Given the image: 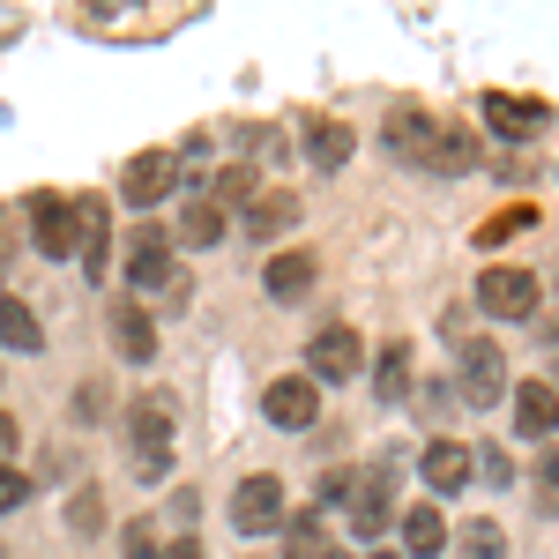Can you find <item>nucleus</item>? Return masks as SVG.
Instances as JSON below:
<instances>
[{
    "label": "nucleus",
    "mask_w": 559,
    "mask_h": 559,
    "mask_svg": "<svg viewBox=\"0 0 559 559\" xmlns=\"http://www.w3.org/2000/svg\"><path fill=\"white\" fill-rule=\"evenodd\" d=\"M157 559H202V552H194V537H165V545H157Z\"/></svg>",
    "instance_id": "32"
},
{
    "label": "nucleus",
    "mask_w": 559,
    "mask_h": 559,
    "mask_svg": "<svg viewBox=\"0 0 559 559\" xmlns=\"http://www.w3.org/2000/svg\"><path fill=\"white\" fill-rule=\"evenodd\" d=\"M31 231H38V254L68 261L75 254V202L68 194H31Z\"/></svg>",
    "instance_id": "9"
},
{
    "label": "nucleus",
    "mask_w": 559,
    "mask_h": 559,
    "mask_svg": "<svg viewBox=\"0 0 559 559\" xmlns=\"http://www.w3.org/2000/svg\"><path fill=\"white\" fill-rule=\"evenodd\" d=\"M537 508H545V515H559V440L545 448V463H537Z\"/></svg>",
    "instance_id": "27"
},
{
    "label": "nucleus",
    "mask_w": 559,
    "mask_h": 559,
    "mask_svg": "<svg viewBox=\"0 0 559 559\" xmlns=\"http://www.w3.org/2000/svg\"><path fill=\"white\" fill-rule=\"evenodd\" d=\"M350 485H358V477H350V471H329V477H321V485H313V492H321V500H350Z\"/></svg>",
    "instance_id": "31"
},
{
    "label": "nucleus",
    "mask_w": 559,
    "mask_h": 559,
    "mask_svg": "<svg viewBox=\"0 0 559 559\" xmlns=\"http://www.w3.org/2000/svg\"><path fill=\"white\" fill-rule=\"evenodd\" d=\"M477 112H485V128H492V134H515V142L545 128V105H537V97H508V90H485Z\"/></svg>",
    "instance_id": "12"
},
{
    "label": "nucleus",
    "mask_w": 559,
    "mask_h": 559,
    "mask_svg": "<svg viewBox=\"0 0 559 559\" xmlns=\"http://www.w3.org/2000/svg\"><path fill=\"white\" fill-rule=\"evenodd\" d=\"M515 432L522 440H552L559 432V388L552 381H522L515 388Z\"/></svg>",
    "instance_id": "13"
},
{
    "label": "nucleus",
    "mask_w": 559,
    "mask_h": 559,
    "mask_svg": "<svg viewBox=\"0 0 559 559\" xmlns=\"http://www.w3.org/2000/svg\"><path fill=\"white\" fill-rule=\"evenodd\" d=\"M284 537H292V559H321V515H292Z\"/></svg>",
    "instance_id": "26"
},
{
    "label": "nucleus",
    "mask_w": 559,
    "mask_h": 559,
    "mask_svg": "<svg viewBox=\"0 0 559 559\" xmlns=\"http://www.w3.org/2000/svg\"><path fill=\"white\" fill-rule=\"evenodd\" d=\"M261 292H269V299H306V292H313V254H306V247L269 254V269H261Z\"/></svg>",
    "instance_id": "17"
},
{
    "label": "nucleus",
    "mask_w": 559,
    "mask_h": 559,
    "mask_svg": "<svg viewBox=\"0 0 559 559\" xmlns=\"http://www.w3.org/2000/svg\"><path fill=\"white\" fill-rule=\"evenodd\" d=\"M403 552L411 559H432V552H448V522H440V508H411V515H403Z\"/></svg>",
    "instance_id": "20"
},
{
    "label": "nucleus",
    "mask_w": 559,
    "mask_h": 559,
    "mask_svg": "<svg viewBox=\"0 0 559 559\" xmlns=\"http://www.w3.org/2000/svg\"><path fill=\"white\" fill-rule=\"evenodd\" d=\"M173 187H179V157H173V150H142V157H134L128 173H120V194H128L134 210H150V202H165Z\"/></svg>",
    "instance_id": "7"
},
{
    "label": "nucleus",
    "mask_w": 559,
    "mask_h": 559,
    "mask_svg": "<svg viewBox=\"0 0 559 559\" xmlns=\"http://www.w3.org/2000/svg\"><path fill=\"white\" fill-rule=\"evenodd\" d=\"M254 194H261V187H254V173H247V165H231V173L216 179V194H210V202H216V210H224V202H239V210H247Z\"/></svg>",
    "instance_id": "25"
},
{
    "label": "nucleus",
    "mask_w": 559,
    "mask_h": 559,
    "mask_svg": "<svg viewBox=\"0 0 559 559\" xmlns=\"http://www.w3.org/2000/svg\"><path fill=\"white\" fill-rule=\"evenodd\" d=\"M463 559H508L500 522H471V530H463Z\"/></svg>",
    "instance_id": "24"
},
{
    "label": "nucleus",
    "mask_w": 559,
    "mask_h": 559,
    "mask_svg": "<svg viewBox=\"0 0 559 559\" xmlns=\"http://www.w3.org/2000/svg\"><path fill=\"white\" fill-rule=\"evenodd\" d=\"M373 559H395V552H373Z\"/></svg>",
    "instance_id": "35"
},
{
    "label": "nucleus",
    "mask_w": 559,
    "mask_h": 559,
    "mask_svg": "<svg viewBox=\"0 0 559 559\" xmlns=\"http://www.w3.org/2000/svg\"><path fill=\"white\" fill-rule=\"evenodd\" d=\"M23 500H31V477H23L15 463H8V455H0V515H8V508H23Z\"/></svg>",
    "instance_id": "28"
},
{
    "label": "nucleus",
    "mask_w": 559,
    "mask_h": 559,
    "mask_svg": "<svg viewBox=\"0 0 559 559\" xmlns=\"http://www.w3.org/2000/svg\"><path fill=\"white\" fill-rule=\"evenodd\" d=\"M299 150H306V165H313V173H344L350 150H358V134H350L344 120H313Z\"/></svg>",
    "instance_id": "16"
},
{
    "label": "nucleus",
    "mask_w": 559,
    "mask_h": 559,
    "mask_svg": "<svg viewBox=\"0 0 559 559\" xmlns=\"http://www.w3.org/2000/svg\"><path fill=\"white\" fill-rule=\"evenodd\" d=\"M388 150H395L403 165L440 173V179H463L477 165V134L455 128V120H432V112H418V105H403V112L388 120Z\"/></svg>",
    "instance_id": "1"
},
{
    "label": "nucleus",
    "mask_w": 559,
    "mask_h": 559,
    "mask_svg": "<svg viewBox=\"0 0 559 559\" xmlns=\"http://www.w3.org/2000/svg\"><path fill=\"white\" fill-rule=\"evenodd\" d=\"M306 366H313V381H358V366H366V344H358V329H321L313 344H306Z\"/></svg>",
    "instance_id": "6"
},
{
    "label": "nucleus",
    "mask_w": 559,
    "mask_h": 559,
    "mask_svg": "<svg viewBox=\"0 0 559 559\" xmlns=\"http://www.w3.org/2000/svg\"><path fill=\"white\" fill-rule=\"evenodd\" d=\"M75 254H83V276L105 284L112 276V231H105V202H75Z\"/></svg>",
    "instance_id": "10"
},
{
    "label": "nucleus",
    "mask_w": 559,
    "mask_h": 559,
    "mask_svg": "<svg viewBox=\"0 0 559 559\" xmlns=\"http://www.w3.org/2000/svg\"><path fill=\"white\" fill-rule=\"evenodd\" d=\"M373 388H381L388 403L411 388V344H388V350H381V366H373Z\"/></svg>",
    "instance_id": "23"
},
{
    "label": "nucleus",
    "mask_w": 559,
    "mask_h": 559,
    "mask_svg": "<svg viewBox=\"0 0 559 559\" xmlns=\"http://www.w3.org/2000/svg\"><path fill=\"white\" fill-rule=\"evenodd\" d=\"M157 545H165L157 530H128V545H120V552H128V559H157Z\"/></svg>",
    "instance_id": "30"
},
{
    "label": "nucleus",
    "mask_w": 559,
    "mask_h": 559,
    "mask_svg": "<svg viewBox=\"0 0 559 559\" xmlns=\"http://www.w3.org/2000/svg\"><path fill=\"white\" fill-rule=\"evenodd\" d=\"M8 31H15V15H0V38H8Z\"/></svg>",
    "instance_id": "34"
},
{
    "label": "nucleus",
    "mask_w": 559,
    "mask_h": 559,
    "mask_svg": "<svg viewBox=\"0 0 559 559\" xmlns=\"http://www.w3.org/2000/svg\"><path fill=\"white\" fill-rule=\"evenodd\" d=\"M128 448H134V471H142V477H165V455H173V403H165V395L134 403Z\"/></svg>",
    "instance_id": "2"
},
{
    "label": "nucleus",
    "mask_w": 559,
    "mask_h": 559,
    "mask_svg": "<svg viewBox=\"0 0 559 559\" xmlns=\"http://www.w3.org/2000/svg\"><path fill=\"white\" fill-rule=\"evenodd\" d=\"M276 522H284V477L254 471L231 492V530H239V537H261V530H276Z\"/></svg>",
    "instance_id": "5"
},
{
    "label": "nucleus",
    "mask_w": 559,
    "mask_h": 559,
    "mask_svg": "<svg viewBox=\"0 0 559 559\" xmlns=\"http://www.w3.org/2000/svg\"><path fill=\"white\" fill-rule=\"evenodd\" d=\"M128 284H134V292L173 284V239H165V231H134V247H128Z\"/></svg>",
    "instance_id": "15"
},
{
    "label": "nucleus",
    "mask_w": 559,
    "mask_h": 559,
    "mask_svg": "<svg viewBox=\"0 0 559 559\" xmlns=\"http://www.w3.org/2000/svg\"><path fill=\"white\" fill-rule=\"evenodd\" d=\"M463 395L471 403H500L508 395V358L492 344H463Z\"/></svg>",
    "instance_id": "14"
},
{
    "label": "nucleus",
    "mask_w": 559,
    "mask_h": 559,
    "mask_svg": "<svg viewBox=\"0 0 559 559\" xmlns=\"http://www.w3.org/2000/svg\"><path fill=\"white\" fill-rule=\"evenodd\" d=\"M477 306H485L492 321H530V313H537V276H530V269H508V261H492V269L477 276Z\"/></svg>",
    "instance_id": "3"
},
{
    "label": "nucleus",
    "mask_w": 559,
    "mask_h": 559,
    "mask_svg": "<svg viewBox=\"0 0 559 559\" xmlns=\"http://www.w3.org/2000/svg\"><path fill=\"white\" fill-rule=\"evenodd\" d=\"M261 418H269L276 432H306L313 418H321V395H313L306 373H284V381L261 388Z\"/></svg>",
    "instance_id": "4"
},
{
    "label": "nucleus",
    "mask_w": 559,
    "mask_h": 559,
    "mask_svg": "<svg viewBox=\"0 0 559 559\" xmlns=\"http://www.w3.org/2000/svg\"><path fill=\"white\" fill-rule=\"evenodd\" d=\"M471 471H485V477H492V485H508V477H515V463H508L500 448H485V455H471Z\"/></svg>",
    "instance_id": "29"
},
{
    "label": "nucleus",
    "mask_w": 559,
    "mask_h": 559,
    "mask_svg": "<svg viewBox=\"0 0 559 559\" xmlns=\"http://www.w3.org/2000/svg\"><path fill=\"white\" fill-rule=\"evenodd\" d=\"M299 224V194L292 187H261L254 202H247V231L254 239H276V231H292Z\"/></svg>",
    "instance_id": "18"
},
{
    "label": "nucleus",
    "mask_w": 559,
    "mask_h": 559,
    "mask_svg": "<svg viewBox=\"0 0 559 559\" xmlns=\"http://www.w3.org/2000/svg\"><path fill=\"white\" fill-rule=\"evenodd\" d=\"M418 477L432 485V500H448V492H471V448L463 440H426V455H418Z\"/></svg>",
    "instance_id": "8"
},
{
    "label": "nucleus",
    "mask_w": 559,
    "mask_h": 559,
    "mask_svg": "<svg viewBox=\"0 0 559 559\" xmlns=\"http://www.w3.org/2000/svg\"><path fill=\"white\" fill-rule=\"evenodd\" d=\"M45 344V329H38V313L23 299H0V350H38Z\"/></svg>",
    "instance_id": "21"
},
{
    "label": "nucleus",
    "mask_w": 559,
    "mask_h": 559,
    "mask_svg": "<svg viewBox=\"0 0 559 559\" xmlns=\"http://www.w3.org/2000/svg\"><path fill=\"white\" fill-rule=\"evenodd\" d=\"M0 448H15V418H0Z\"/></svg>",
    "instance_id": "33"
},
{
    "label": "nucleus",
    "mask_w": 559,
    "mask_h": 559,
    "mask_svg": "<svg viewBox=\"0 0 559 559\" xmlns=\"http://www.w3.org/2000/svg\"><path fill=\"white\" fill-rule=\"evenodd\" d=\"M112 344L128 350L134 366H150V350H157V329H150V313H142V306H112Z\"/></svg>",
    "instance_id": "19"
},
{
    "label": "nucleus",
    "mask_w": 559,
    "mask_h": 559,
    "mask_svg": "<svg viewBox=\"0 0 559 559\" xmlns=\"http://www.w3.org/2000/svg\"><path fill=\"white\" fill-rule=\"evenodd\" d=\"M388 522H395V492H388V471L358 477V485H350V530H358L366 545H381Z\"/></svg>",
    "instance_id": "11"
},
{
    "label": "nucleus",
    "mask_w": 559,
    "mask_h": 559,
    "mask_svg": "<svg viewBox=\"0 0 559 559\" xmlns=\"http://www.w3.org/2000/svg\"><path fill=\"white\" fill-rule=\"evenodd\" d=\"M216 231H224V210H216L210 194H194V202L179 210V239H187V247H216Z\"/></svg>",
    "instance_id": "22"
}]
</instances>
